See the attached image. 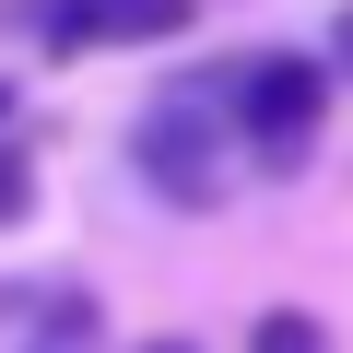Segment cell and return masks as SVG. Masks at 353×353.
<instances>
[{"mask_svg": "<svg viewBox=\"0 0 353 353\" xmlns=\"http://www.w3.org/2000/svg\"><path fill=\"white\" fill-rule=\"evenodd\" d=\"M248 353H330V330H318L306 306H259V318H248Z\"/></svg>", "mask_w": 353, "mask_h": 353, "instance_id": "cell-4", "label": "cell"}, {"mask_svg": "<svg viewBox=\"0 0 353 353\" xmlns=\"http://www.w3.org/2000/svg\"><path fill=\"white\" fill-rule=\"evenodd\" d=\"M36 330H48V341H83V330H94V294H83V283H48V294H36Z\"/></svg>", "mask_w": 353, "mask_h": 353, "instance_id": "cell-5", "label": "cell"}, {"mask_svg": "<svg viewBox=\"0 0 353 353\" xmlns=\"http://www.w3.org/2000/svg\"><path fill=\"white\" fill-rule=\"evenodd\" d=\"M224 141L236 130H212V106L201 94H165V106H141V130H130V153H141V176H153V201H176V212H212L224 201Z\"/></svg>", "mask_w": 353, "mask_h": 353, "instance_id": "cell-1", "label": "cell"}, {"mask_svg": "<svg viewBox=\"0 0 353 353\" xmlns=\"http://www.w3.org/2000/svg\"><path fill=\"white\" fill-rule=\"evenodd\" d=\"M36 212V165H24V141H0V224H24Z\"/></svg>", "mask_w": 353, "mask_h": 353, "instance_id": "cell-6", "label": "cell"}, {"mask_svg": "<svg viewBox=\"0 0 353 353\" xmlns=\"http://www.w3.org/2000/svg\"><path fill=\"white\" fill-rule=\"evenodd\" d=\"M141 353H201V341H141Z\"/></svg>", "mask_w": 353, "mask_h": 353, "instance_id": "cell-8", "label": "cell"}, {"mask_svg": "<svg viewBox=\"0 0 353 353\" xmlns=\"http://www.w3.org/2000/svg\"><path fill=\"white\" fill-rule=\"evenodd\" d=\"M224 106H236V141H259L271 165H294L306 141H318V118H330V59H248L236 83H224Z\"/></svg>", "mask_w": 353, "mask_h": 353, "instance_id": "cell-2", "label": "cell"}, {"mask_svg": "<svg viewBox=\"0 0 353 353\" xmlns=\"http://www.w3.org/2000/svg\"><path fill=\"white\" fill-rule=\"evenodd\" d=\"M330 71L353 83V0H341V12H330Z\"/></svg>", "mask_w": 353, "mask_h": 353, "instance_id": "cell-7", "label": "cell"}, {"mask_svg": "<svg viewBox=\"0 0 353 353\" xmlns=\"http://www.w3.org/2000/svg\"><path fill=\"white\" fill-rule=\"evenodd\" d=\"M0 118H12V83H0Z\"/></svg>", "mask_w": 353, "mask_h": 353, "instance_id": "cell-9", "label": "cell"}, {"mask_svg": "<svg viewBox=\"0 0 353 353\" xmlns=\"http://www.w3.org/2000/svg\"><path fill=\"white\" fill-rule=\"evenodd\" d=\"M189 36V0H94V48H165Z\"/></svg>", "mask_w": 353, "mask_h": 353, "instance_id": "cell-3", "label": "cell"}]
</instances>
